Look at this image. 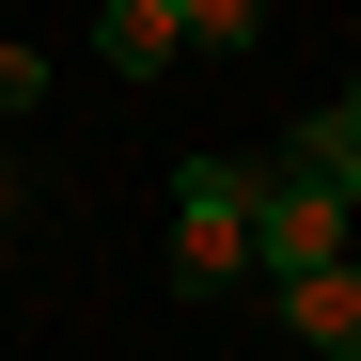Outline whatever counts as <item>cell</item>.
Listing matches in <instances>:
<instances>
[{
  "instance_id": "obj_1",
  "label": "cell",
  "mask_w": 361,
  "mask_h": 361,
  "mask_svg": "<svg viewBox=\"0 0 361 361\" xmlns=\"http://www.w3.org/2000/svg\"><path fill=\"white\" fill-rule=\"evenodd\" d=\"M252 283V157H173V298Z\"/></svg>"
},
{
  "instance_id": "obj_2",
  "label": "cell",
  "mask_w": 361,
  "mask_h": 361,
  "mask_svg": "<svg viewBox=\"0 0 361 361\" xmlns=\"http://www.w3.org/2000/svg\"><path fill=\"white\" fill-rule=\"evenodd\" d=\"M345 252H361L345 189L298 173V157H267V173H252V267H267V283H314V267H345Z\"/></svg>"
},
{
  "instance_id": "obj_3",
  "label": "cell",
  "mask_w": 361,
  "mask_h": 361,
  "mask_svg": "<svg viewBox=\"0 0 361 361\" xmlns=\"http://www.w3.org/2000/svg\"><path fill=\"white\" fill-rule=\"evenodd\" d=\"M283 330L314 345V361H361V252L314 267V283H283Z\"/></svg>"
},
{
  "instance_id": "obj_4",
  "label": "cell",
  "mask_w": 361,
  "mask_h": 361,
  "mask_svg": "<svg viewBox=\"0 0 361 361\" xmlns=\"http://www.w3.org/2000/svg\"><path fill=\"white\" fill-rule=\"evenodd\" d=\"M94 63H110V79H173V63H189L173 0H110V16H94Z\"/></svg>"
},
{
  "instance_id": "obj_5",
  "label": "cell",
  "mask_w": 361,
  "mask_h": 361,
  "mask_svg": "<svg viewBox=\"0 0 361 361\" xmlns=\"http://www.w3.org/2000/svg\"><path fill=\"white\" fill-rule=\"evenodd\" d=\"M283 157H298V173H330V189H345V220H361V79H345V94L314 110V126L283 142Z\"/></svg>"
},
{
  "instance_id": "obj_6",
  "label": "cell",
  "mask_w": 361,
  "mask_h": 361,
  "mask_svg": "<svg viewBox=\"0 0 361 361\" xmlns=\"http://www.w3.org/2000/svg\"><path fill=\"white\" fill-rule=\"evenodd\" d=\"M173 32H189V63H252L267 0H173Z\"/></svg>"
},
{
  "instance_id": "obj_7",
  "label": "cell",
  "mask_w": 361,
  "mask_h": 361,
  "mask_svg": "<svg viewBox=\"0 0 361 361\" xmlns=\"http://www.w3.org/2000/svg\"><path fill=\"white\" fill-rule=\"evenodd\" d=\"M32 94H47V47H32V32H0V110H32Z\"/></svg>"
},
{
  "instance_id": "obj_8",
  "label": "cell",
  "mask_w": 361,
  "mask_h": 361,
  "mask_svg": "<svg viewBox=\"0 0 361 361\" xmlns=\"http://www.w3.org/2000/svg\"><path fill=\"white\" fill-rule=\"evenodd\" d=\"M0 220H16V157H0Z\"/></svg>"
}]
</instances>
